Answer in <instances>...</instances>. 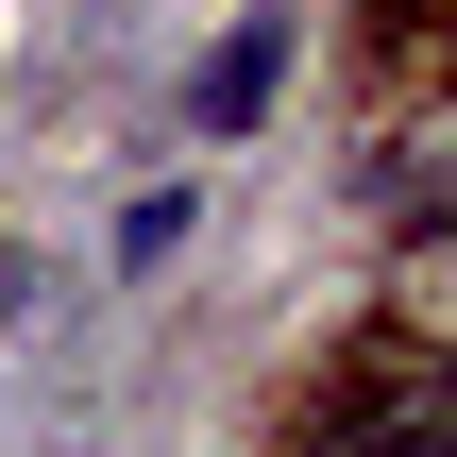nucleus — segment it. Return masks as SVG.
Masks as SVG:
<instances>
[{
  "instance_id": "nucleus-1",
  "label": "nucleus",
  "mask_w": 457,
  "mask_h": 457,
  "mask_svg": "<svg viewBox=\"0 0 457 457\" xmlns=\"http://www.w3.org/2000/svg\"><path fill=\"white\" fill-rule=\"evenodd\" d=\"M271 85H288V17H237V34L204 51V85H187V136H254Z\"/></svg>"
}]
</instances>
